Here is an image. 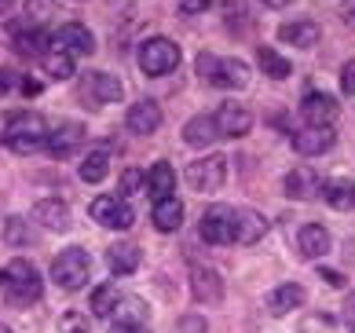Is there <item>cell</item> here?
I'll return each mask as SVG.
<instances>
[{"instance_id": "1", "label": "cell", "mask_w": 355, "mask_h": 333, "mask_svg": "<svg viewBox=\"0 0 355 333\" xmlns=\"http://www.w3.org/2000/svg\"><path fill=\"white\" fill-rule=\"evenodd\" d=\"M0 293H4V300L11 304V308H26V304L41 300L44 282H41V275H37L33 264L19 257L0 271Z\"/></svg>"}, {"instance_id": "2", "label": "cell", "mask_w": 355, "mask_h": 333, "mask_svg": "<svg viewBox=\"0 0 355 333\" xmlns=\"http://www.w3.org/2000/svg\"><path fill=\"white\" fill-rule=\"evenodd\" d=\"M0 139H4V146H8V151H15V154H33L37 146H44L48 125H44V117L33 114V110H15L4 121Z\"/></svg>"}, {"instance_id": "3", "label": "cell", "mask_w": 355, "mask_h": 333, "mask_svg": "<svg viewBox=\"0 0 355 333\" xmlns=\"http://www.w3.org/2000/svg\"><path fill=\"white\" fill-rule=\"evenodd\" d=\"M198 77L216 88H245L249 85V66L242 59H220L213 51L198 56Z\"/></svg>"}, {"instance_id": "4", "label": "cell", "mask_w": 355, "mask_h": 333, "mask_svg": "<svg viewBox=\"0 0 355 333\" xmlns=\"http://www.w3.org/2000/svg\"><path fill=\"white\" fill-rule=\"evenodd\" d=\"M88 275H92V260H88V253L77 249V246L62 249L59 257L51 260V282H55L59 289H67V293L81 289L88 282Z\"/></svg>"}, {"instance_id": "5", "label": "cell", "mask_w": 355, "mask_h": 333, "mask_svg": "<svg viewBox=\"0 0 355 333\" xmlns=\"http://www.w3.org/2000/svg\"><path fill=\"white\" fill-rule=\"evenodd\" d=\"M191 191L198 194H216L223 183H227V154H209V157H198L191 162L187 172H183Z\"/></svg>"}, {"instance_id": "6", "label": "cell", "mask_w": 355, "mask_h": 333, "mask_svg": "<svg viewBox=\"0 0 355 333\" xmlns=\"http://www.w3.org/2000/svg\"><path fill=\"white\" fill-rule=\"evenodd\" d=\"M180 66V48L168 37H150L139 48V70L147 77H165Z\"/></svg>"}, {"instance_id": "7", "label": "cell", "mask_w": 355, "mask_h": 333, "mask_svg": "<svg viewBox=\"0 0 355 333\" xmlns=\"http://www.w3.org/2000/svg\"><path fill=\"white\" fill-rule=\"evenodd\" d=\"M88 212H92V220H96L99 228H107V231H128L136 223L132 205H128L125 198H117V194H99Z\"/></svg>"}, {"instance_id": "8", "label": "cell", "mask_w": 355, "mask_h": 333, "mask_svg": "<svg viewBox=\"0 0 355 333\" xmlns=\"http://www.w3.org/2000/svg\"><path fill=\"white\" fill-rule=\"evenodd\" d=\"M77 96L81 103L88 106H107V103H117L121 99V81H117L114 74H103V70H92L88 77H81V85H77Z\"/></svg>"}, {"instance_id": "9", "label": "cell", "mask_w": 355, "mask_h": 333, "mask_svg": "<svg viewBox=\"0 0 355 333\" xmlns=\"http://www.w3.org/2000/svg\"><path fill=\"white\" fill-rule=\"evenodd\" d=\"M337 114H340V106H337L334 96H326V92H308V96L300 99V117L315 128H334Z\"/></svg>"}, {"instance_id": "10", "label": "cell", "mask_w": 355, "mask_h": 333, "mask_svg": "<svg viewBox=\"0 0 355 333\" xmlns=\"http://www.w3.org/2000/svg\"><path fill=\"white\" fill-rule=\"evenodd\" d=\"M213 121H216V132H220V136H227V139H242L245 132L253 128V114H249L242 103L227 99V103H220V110L213 114Z\"/></svg>"}, {"instance_id": "11", "label": "cell", "mask_w": 355, "mask_h": 333, "mask_svg": "<svg viewBox=\"0 0 355 333\" xmlns=\"http://www.w3.org/2000/svg\"><path fill=\"white\" fill-rule=\"evenodd\" d=\"M268 231V220L257 209H231V242L234 246H253Z\"/></svg>"}, {"instance_id": "12", "label": "cell", "mask_w": 355, "mask_h": 333, "mask_svg": "<svg viewBox=\"0 0 355 333\" xmlns=\"http://www.w3.org/2000/svg\"><path fill=\"white\" fill-rule=\"evenodd\" d=\"M51 48H62L67 56H92V51H96V37H92L88 26L67 22V26H59L55 37H51Z\"/></svg>"}, {"instance_id": "13", "label": "cell", "mask_w": 355, "mask_h": 333, "mask_svg": "<svg viewBox=\"0 0 355 333\" xmlns=\"http://www.w3.org/2000/svg\"><path fill=\"white\" fill-rule=\"evenodd\" d=\"M231 209L234 205H213L198 223V234L205 246H231Z\"/></svg>"}, {"instance_id": "14", "label": "cell", "mask_w": 355, "mask_h": 333, "mask_svg": "<svg viewBox=\"0 0 355 333\" xmlns=\"http://www.w3.org/2000/svg\"><path fill=\"white\" fill-rule=\"evenodd\" d=\"M81 143H85V125L81 121H62L55 128H48V139H44V146L55 157H67L73 151H81Z\"/></svg>"}, {"instance_id": "15", "label": "cell", "mask_w": 355, "mask_h": 333, "mask_svg": "<svg viewBox=\"0 0 355 333\" xmlns=\"http://www.w3.org/2000/svg\"><path fill=\"white\" fill-rule=\"evenodd\" d=\"M322 194V180L319 172L300 165L293 172H286V198H293V202H311V198Z\"/></svg>"}, {"instance_id": "16", "label": "cell", "mask_w": 355, "mask_h": 333, "mask_svg": "<svg viewBox=\"0 0 355 333\" xmlns=\"http://www.w3.org/2000/svg\"><path fill=\"white\" fill-rule=\"evenodd\" d=\"M334 143H337V132H334V128H315V125H308V128H297V132H293V151L304 154V157L326 154Z\"/></svg>"}, {"instance_id": "17", "label": "cell", "mask_w": 355, "mask_h": 333, "mask_svg": "<svg viewBox=\"0 0 355 333\" xmlns=\"http://www.w3.org/2000/svg\"><path fill=\"white\" fill-rule=\"evenodd\" d=\"M128 132H136V136H150V132L162 128V106L154 99H139L128 106V117H125Z\"/></svg>"}, {"instance_id": "18", "label": "cell", "mask_w": 355, "mask_h": 333, "mask_svg": "<svg viewBox=\"0 0 355 333\" xmlns=\"http://www.w3.org/2000/svg\"><path fill=\"white\" fill-rule=\"evenodd\" d=\"M33 220L41 223L44 231H70V205L59 202V198H41L33 205Z\"/></svg>"}, {"instance_id": "19", "label": "cell", "mask_w": 355, "mask_h": 333, "mask_svg": "<svg viewBox=\"0 0 355 333\" xmlns=\"http://www.w3.org/2000/svg\"><path fill=\"white\" fill-rule=\"evenodd\" d=\"M297 249H300V257L319 260V257H326V253L334 249V238H330V231H326L322 223H304V228L297 231Z\"/></svg>"}, {"instance_id": "20", "label": "cell", "mask_w": 355, "mask_h": 333, "mask_svg": "<svg viewBox=\"0 0 355 333\" xmlns=\"http://www.w3.org/2000/svg\"><path fill=\"white\" fill-rule=\"evenodd\" d=\"M191 289L202 304H220L223 300V278L213 268H202V264L191 268Z\"/></svg>"}, {"instance_id": "21", "label": "cell", "mask_w": 355, "mask_h": 333, "mask_svg": "<svg viewBox=\"0 0 355 333\" xmlns=\"http://www.w3.org/2000/svg\"><path fill=\"white\" fill-rule=\"evenodd\" d=\"M304 300H308L304 286H297V282H282V286H275V289L268 293V311H271L275 318H282V315H289V311H297Z\"/></svg>"}, {"instance_id": "22", "label": "cell", "mask_w": 355, "mask_h": 333, "mask_svg": "<svg viewBox=\"0 0 355 333\" xmlns=\"http://www.w3.org/2000/svg\"><path fill=\"white\" fill-rule=\"evenodd\" d=\"M143 180H147L143 187H147V194L154 198V202H162V198H173V191H176V169L168 165V162H157Z\"/></svg>"}, {"instance_id": "23", "label": "cell", "mask_w": 355, "mask_h": 333, "mask_svg": "<svg viewBox=\"0 0 355 333\" xmlns=\"http://www.w3.org/2000/svg\"><path fill=\"white\" fill-rule=\"evenodd\" d=\"M107 268H110V275H132L136 268H139V246L136 242H117V246H110L107 249Z\"/></svg>"}, {"instance_id": "24", "label": "cell", "mask_w": 355, "mask_h": 333, "mask_svg": "<svg viewBox=\"0 0 355 333\" xmlns=\"http://www.w3.org/2000/svg\"><path fill=\"white\" fill-rule=\"evenodd\" d=\"M150 216H154V228L157 231H180L183 228V202H180V198L173 194V198H162V202H154V212H150Z\"/></svg>"}, {"instance_id": "25", "label": "cell", "mask_w": 355, "mask_h": 333, "mask_svg": "<svg viewBox=\"0 0 355 333\" xmlns=\"http://www.w3.org/2000/svg\"><path fill=\"white\" fill-rule=\"evenodd\" d=\"M183 139H187L191 146H213V143L220 139L213 114H198V117H191V121L183 125Z\"/></svg>"}, {"instance_id": "26", "label": "cell", "mask_w": 355, "mask_h": 333, "mask_svg": "<svg viewBox=\"0 0 355 333\" xmlns=\"http://www.w3.org/2000/svg\"><path fill=\"white\" fill-rule=\"evenodd\" d=\"M322 198L330 202L334 209H340V212H348V209H355V183L352 180H326L322 183Z\"/></svg>"}, {"instance_id": "27", "label": "cell", "mask_w": 355, "mask_h": 333, "mask_svg": "<svg viewBox=\"0 0 355 333\" xmlns=\"http://www.w3.org/2000/svg\"><path fill=\"white\" fill-rule=\"evenodd\" d=\"M279 41L297 44V48H311L319 41V26L315 22H282L279 26Z\"/></svg>"}, {"instance_id": "28", "label": "cell", "mask_w": 355, "mask_h": 333, "mask_svg": "<svg viewBox=\"0 0 355 333\" xmlns=\"http://www.w3.org/2000/svg\"><path fill=\"white\" fill-rule=\"evenodd\" d=\"M48 48H51V37L44 33V30H30V33H26V30H19L15 33V51H19V56H48Z\"/></svg>"}, {"instance_id": "29", "label": "cell", "mask_w": 355, "mask_h": 333, "mask_svg": "<svg viewBox=\"0 0 355 333\" xmlns=\"http://www.w3.org/2000/svg\"><path fill=\"white\" fill-rule=\"evenodd\" d=\"M44 74L51 77V81H70V77H73V56H67L62 48H48Z\"/></svg>"}, {"instance_id": "30", "label": "cell", "mask_w": 355, "mask_h": 333, "mask_svg": "<svg viewBox=\"0 0 355 333\" xmlns=\"http://www.w3.org/2000/svg\"><path fill=\"white\" fill-rule=\"evenodd\" d=\"M110 172V154L107 151H92L85 162H81V180L85 183H103Z\"/></svg>"}, {"instance_id": "31", "label": "cell", "mask_w": 355, "mask_h": 333, "mask_svg": "<svg viewBox=\"0 0 355 333\" xmlns=\"http://www.w3.org/2000/svg\"><path fill=\"white\" fill-rule=\"evenodd\" d=\"M257 62H260V70H264L268 77H275V81H282V77H289V70H293V66H289L279 51H271L264 44L257 48Z\"/></svg>"}, {"instance_id": "32", "label": "cell", "mask_w": 355, "mask_h": 333, "mask_svg": "<svg viewBox=\"0 0 355 333\" xmlns=\"http://www.w3.org/2000/svg\"><path fill=\"white\" fill-rule=\"evenodd\" d=\"M117 286L114 282H103V286H96V293H92V315H99V318H107V315H114V308H117Z\"/></svg>"}, {"instance_id": "33", "label": "cell", "mask_w": 355, "mask_h": 333, "mask_svg": "<svg viewBox=\"0 0 355 333\" xmlns=\"http://www.w3.org/2000/svg\"><path fill=\"white\" fill-rule=\"evenodd\" d=\"M117 323H139V326H147V304H143L139 297H125V300H117Z\"/></svg>"}, {"instance_id": "34", "label": "cell", "mask_w": 355, "mask_h": 333, "mask_svg": "<svg viewBox=\"0 0 355 333\" xmlns=\"http://www.w3.org/2000/svg\"><path fill=\"white\" fill-rule=\"evenodd\" d=\"M0 234H4L8 246H30L33 234H30V223H26L22 216H8L4 228H0Z\"/></svg>"}, {"instance_id": "35", "label": "cell", "mask_w": 355, "mask_h": 333, "mask_svg": "<svg viewBox=\"0 0 355 333\" xmlns=\"http://www.w3.org/2000/svg\"><path fill=\"white\" fill-rule=\"evenodd\" d=\"M51 11H55L51 0H26V26H30V30H41L51 19Z\"/></svg>"}, {"instance_id": "36", "label": "cell", "mask_w": 355, "mask_h": 333, "mask_svg": "<svg viewBox=\"0 0 355 333\" xmlns=\"http://www.w3.org/2000/svg\"><path fill=\"white\" fill-rule=\"evenodd\" d=\"M143 183H147V180H143V172H139V169H128L125 176H121V198L139 194V191H143Z\"/></svg>"}, {"instance_id": "37", "label": "cell", "mask_w": 355, "mask_h": 333, "mask_svg": "<svg viewBox=\"0 0 355 333\" xmlns=\"http://www.w3.org/2000/svg\"><path fill=\"white\" fill-rule=\"evenodd\" d=\"M340 92H345V96H355V59L340 66Z\"/></svg>"}, {"instance_id": "38", "label": "cell", "mask_w": 355, "mask_h": 333, "mask_svg": "<svg viewBox=\"0 0 355 333\" xmlns=\"http://www.w3.org/2000/svg\"><path fill=\"white\" fill-rule=\"evenodd\" d=\"M209 4L213 0H180V11L183 15H202V11H209Z\"/></svg>"}, {"instance_id": "39", "label": "cell", "mask_w": 355, "mask_h": 333, "mask_svg": "<svg viewBox=\"0 0 355 333\" xmlns=\"http://www.w3.org/2000/svg\"><path fill=\"white\" fill-rule=\"evenodd\" d=\"M345 323H348V330L355 333V289L348 293V300H345Z\"/></svg>"}, {"instance_id": "40", "label": "cell", "mask_w": 355, "mask_h": 333, "mask_svg": "<svg viewBox=\"0 0 355 333\" xmlns=\"http://www.w3.org/2000/svg\"><path fill=\"white\" fill-rule=\"evenodd\" d=\"M340 19H345V26L355 30V0H345V4H340Z\"/></svg>"}, {"instance_id": "41", "label": "cell", "mask_w": 355, "mask_h": 333, "mask_svg": "<svg viewBox=\"0 0 355 333\" xmlns=\"http://www.w3.org/2000/svg\"><path fill=\"white\" fill-rule=\"evenodd\" d=\"M11 85H15V74H11V70H0V99L11 92Z\"/></svg>"}, {"instance_id": "42", "label": "cell", "mask_w": 355, "mask_h": 333, "mask_svg": "<svg viewBox=\"0 0 355 333\" xmlns=\"http://www.w3.org/2000/svg\"><path fill=\"white\" fill-rule=\"evenodd\" d=\"M114 333H147V326H139V323H117Z\"/></svg>"}, {"instance_id": "43", "label": "cell", "mask_w": 355, "mask_h": 333, "mask_svg": "<svg viewBox=\"0 0 355 333\" xmlns=\"http://www.w3.org/2000/svg\"><path fill=\"white\" fill-rule=\"evenodd\" d=\"M22 92H26V96H37V92H41V81H33V77H22Z\"/></svg>"}, {"instance_id": "44", "label": "cell", "mask_w": 355, "mask_h": 333, "mask_svg": "<svg viewBox=\"0 0 355 333\" xmlns=\"http://www.w3.org/2000/svg\"><path fill=\"white\" fill-rule=\"evenodd\" d=\"M326 275V282H330V286H340V275L337 271H322Z\"/></svg>"}, {"instance_id": "45", "label": "cell", "mask_w": 355, "mask_h": 333, "mask_svg": "<svg viewBox=\"0 0 355 333\" xmlns=\"http://www.w3.org/2000/svg\"><path fill=\"white\" fill-rule=\"evenodd\" d=\"M264 4H268V8H289L293 0H264Z\"/></svg>"}, {"instance_id": "46", "label": "cell", "mask_w": 355, "mask_h": 333, "mask_svg": "<svg viewBox=\"0 0 355 333\" xmlns=\"http://www.w3.org/2000/svg\"><path fill=\"white\" fill-rule=\"evenodd\" d=\"M11 8H15V0H0V15H8Z\"/></svg>"}, {"instance_id": "47", "label": "cell", "mask_w": 355, "mask_h": 333, "mask_svg": "<svg viewBox=\"0 0 355 333\" xmlns=\"http://www.w3.org/2000/svg\"><path fill=\"white\" fill-rule=\"evenodd\" d=\"M0 333H11V330H4V326H0Z\"/></svg>"}, {"instance_id": "48", "label": "cell", "mask_w": 355, "mask_h": 333, "mask_svg": "<svg viewBox=\"0 0 355 333\" xmlns=\"http://www.w3.org/2000/svg\"><path fill=\"white\" fill-rule=\"evenodd\" d=\"M70 333H85V330H70Z\"/></svg>"}]
</instances>
